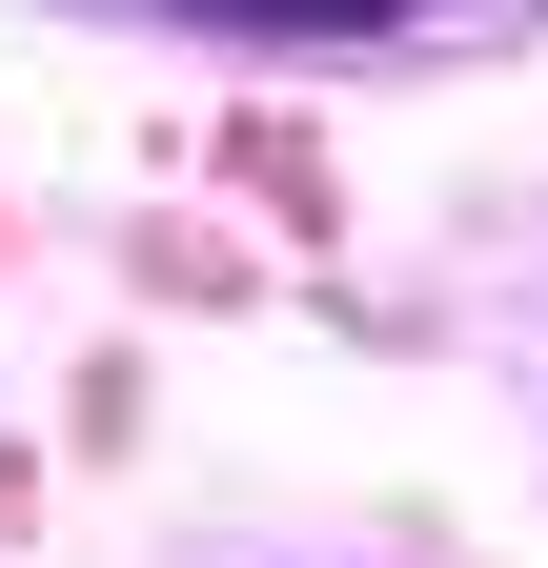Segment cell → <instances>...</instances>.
I'll return each instance as SVG.
<instances>
[{
	"mask_svg": "<svg viewBox=\"0 0 548 568\" xmlns=\"http://www.w3.org/2000/svg\"><path fill=\"white\" fill-rule=\"evenodd\" d=\"M183 21H264V41H406L427 0H183Z\"/></svg>",
	"mask_w": 548,
	"mask_h": 568,
	"instance_id": "1",
	"label": "cell"
}]
</instances>
